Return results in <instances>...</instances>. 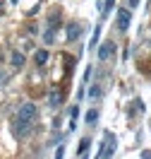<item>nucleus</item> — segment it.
<instances>
[{
  "label": "nucleus",
  "mask_w": 151,
  "mask_h": 159,
  "mask_svg": "<svg viewBox=\"0 0 151 159\" xmlns=\"http://www.w3.org/2000/svg\"><path fill=\"white\" fill-rule=\"evenodd\" d=\"M130 22H132V12L127 10V7H122V10L118 12V31H127Z\"/></svg>",
  "instance_id": "2"
},
{
  "label": "nucleus",
  "mask_w": 151,
  "mask_h": 159,
  "mask_svg": "<svg viewBox=\"0 0 151 159\" xmlns=\"http://www.w3.org/2000/svg\"><path fill=\"white\" fill-rule=\"evenodd\" d=\"M79 34H82V27L77 24V22H72L70 27H67V41H77Z\"/></svg>",
  "instance_id": "4"
},
{
  "label": "nucleus",
  "mask_w": 151,
  "mask_h": 159,
  "mask_svg": "<svg viewBox=\"0 0 151 159\" xmlns=\"http://www.w3.org/2000/svg\"><path fill=\"white\" fill-rule=\"evenodd\" d=\"M0 82H2V75H0Z\"/></svg>",
  "instance_id": "18"
},
{
  "label": "nucleus",
  "mask_w": 151,
  "mask_h": 159,
  "mask_svg": "<svg viewBox=\"0 0 151 159\" xmlns=\"http://www.w3.org/2000/svg\"><path fill=\"white\" fill-rule=\"evenodd\" d=\"M113 5H115V0H106V2H103V17L113 10Z\"/></svg>",
  "instance_id": "12"
},
{
  "label": "nucleus",
  "mask_w": 151,
  "mask_h": 159,
  "mask_svg": "<svg viewBox=\"0 0 151 159\" xmlns=\"http://www.w3.org/2000/svg\"><path fill=\"white\" fill-rule=\"evenodd\" d=\"M60 24V12L55 10L53 12V17H48V27H50V31H55V27Z\"/></svg>",
  "instance_id": "8"
},
{
  "label": "nucleus",
  "mask_w": 151,
  "mask_h": 159,
  "mask_svg": "<svg viewBox=\"0 0 151 159\" xmlns=\"http://www.w3.org/2000/svg\"><path fill=\"white\" fill-rule=\"evenodd\" d=\"M10 65L12 68H22V65H24V56H22L19 51H15V53L10 56Z\"/></svg>",
  "instance_id": "5"
},
{
  "label": "nucleus",
  "mask_w": 151,
  "mask_h": 159,
  "mask_svg": "<svg viewBox=\"0 0 151 159\" xmlns=\"http://www.w3.org/2000/svg\"><path fill=\"white\" fill-rule=\"evenodd\" d=\"M34 60H36V65H46V63H48V51H46V48L36 51V56H34Z\"/></svg>",
  "instance_id": "7"
},
{
  "label": "nucleus",
  "mask_w": 151,
  "mask_h": 159,
  "mask_svg": "<svg viewBox=\"0 0 151 159\" xmlns=\"http://www.w3.org/2000/svg\"><path fill=\"white\" fill-rule=\"evenodd\" d=\"M115 56V43L113 41H106V43H101V48H99V60H108Z\"/></svg>",
  "instance_id": "3"
},
{
  "label": "nucleus",
  "mask_w": 151,
  "mask_h": 159,
  "mask_svg": "<svg viewBox=\"0 0 151 159\" xmlns=\"http://www.w3.org/2000/svg\"><path fill=\"white\" fill-rule=\"evenodd\" d=\"M99 36H101V29L96 27V29H94V39H91V46H96V41H99Z\"/></svg>",
  "instance_id": "14"
},
{
  "label": "nucleus",
  "mask_w": 151,
  "mask_h": 159,
  "mask_svg": "<svg viewBox=\"0 0 151 159\" xmlns=\"http://www.w3.org/2000/svg\"><path fill=\"white\" fill-rule=\"evenodd\" d=\"M96 120H99V111L91 109L89 113H86V123H96Z\"/></svg>",
  "instance_id": "11"
},
{
  "label": "nucleus",
  "mask_w": 151,
  "mask_h": 159,
  "mask_svg": "<svg viewBox=\"0 0 151 159\" xmlns=\"http://www.w3.org/2000/svg\"><path fill=\"white\" fill-rule=\"evenodd\" d=\"M34 118H36V104H31V101L22 104L19 111H17V118H15V133H17L19 138H24V135L29 133Z\"/></svg>",
  "instance_id": "1"
},
{
  "label": "nucleus",
  "mask_w": 151,
  "mask_h": 159,
  "mask_svg": "<svg viewBox=\"0 0 151 159\" xmlns=\"http://www.w3.org/2000/svg\"><path fill=\"white\" fill-rule=\"evenodd\" d=\"M91 75H94V68H91V65H89V68L84 70V80H86V82H89V77H91Z\"/></svg>",
  "instance_id": "15"
},
{
  "label": "nucleus",
  "mask_w": 151,
  "mask_h": 159,
  "mask_svg": "<svg viewBox=\"0 0 151 159\" xmlns=\"http://www.w3.org/2000/svg\"><path fill=\"white\" fill-rule=\"evenodd\" d=\"M86 145H89V140H82V142H79V149H77V152H79V154H84V152H86Z\"/></svg>",
  "instance_id": "13"
},
{
  "label": "nucleus",
  "mask_w": 151,
  "mask_h": 159,
  "mask_svg": "<svg viewBox=\"0 0 151 159\" xmlns=\"http://www.w3.org/2000/svg\"><path fill=\"white\" fill-rule=\"evenodd\" d=\"M77 116H79V109H77V106H72V109H70V118H77Z\"/></svg>",
  "instance_id": "16"
},
{
  "label": "nucleus",
  "mask_w": 151,
  "mask_h": 159,
  "mask_svg": "<svg viewBox=\"0 0 151 159\" xmlns=\"http://www.w3.org/2000/svg\"><path fill=\"white\" fill-rule=\"evenodd\" d=\"M101 94H103V89H101V84H91L89 89V101H99Z\"/></svg>",
  "instance_id": "6"
},
{
  "label": "nucleus",
  "mask_w": 151,
  "mask_h": 159,
  "mask_svg": "<svg viewBox=\"0 0 151 159\" xmlns=\"http://www.w3.org/2000/svg\"><path fill=\"white\" fill-rule=\"evenodd\" d=\"M48 104L53 106V109H58V104H60V94H58V92H53V94L48 97Z\"/></svg>",
  "instance_id": "10"
},
{
  "label": "nucleus",
  "mask_w": 151,
  "mask_h": 159,
  "mask_svg": "<svg viewBox=\"0 0 151 159\" xmlns=\"http://www.w3.org/2000/svg\"><path fill=\"white\" fill-rule=\"evenodd\" d=\"M139 5V0H130V7H137Z\"/></svg>",
  "instance_id": "17"
},
{
  "label": "nucleus",
  "mask_w": 151,
  "mask_h": 159,
  "mask_svg": "<svg viewBox=\"0 0 151 159\" xmlns=\"http://www.w3.org/2000/svg\"><path fill=\"white\" fill-rule=\"evenodd\" d=\"M113 152H115V149H113V145H108V142H106V145L101 147L99 157H101V159H103V157H113Z\"/></svg>",
  "instance_id": "9"
}]
</instances>
